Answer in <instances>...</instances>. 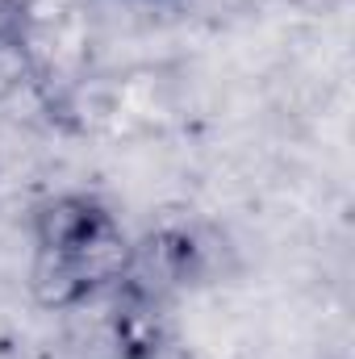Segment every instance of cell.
<instances>
[{
    "label": "cell",
    "instance_id": "obj_1",
    "mask_svg": "<svg viewBox=\"0 0 355 359\" xmlns=\"http://www.w3.org/2000/svg\"><path fill=\"white\" fill-rule=\"evenodd\" d=\"M134 243L117 213L88 192L51 196L34 213V288L46 305H76L130 280Z\"/></svg>",
    "mask_w": 355,
    "mask_h": 359
},
{
    "label": "cell",
    "instance_id": "obj_2",
    "mask_svg": "<svg viewBox=\"0 0 355 359\" xmlns=\"http://www.w3.org/2000/svg\"><path fill=\"white\" fill-rule=\"evenodd\" d=\"M226 243L196 217L163 222L147 234L142 247H134V271L142 268L155 288H188L209 284L222 271Z\"/></svg>",
    "mask_w": 355,
    "mask_h": 359
},
{
    "label": "cell",
    "instance_id": "obj_3",
    "mask_svg": "<svg viewBox=\"0 0 355 359\" xmlns=\"http://www.w3.org/2000/svg\"><path fill=\"white\" fill-rule=\"evenodd\" d=\"M34 76H38V63H34L29 38L21 34V25L0 21V104L13 100Z\"/></svg>",
    "mask_w": 355,
    "mask_h": 359
}]
</instances>
